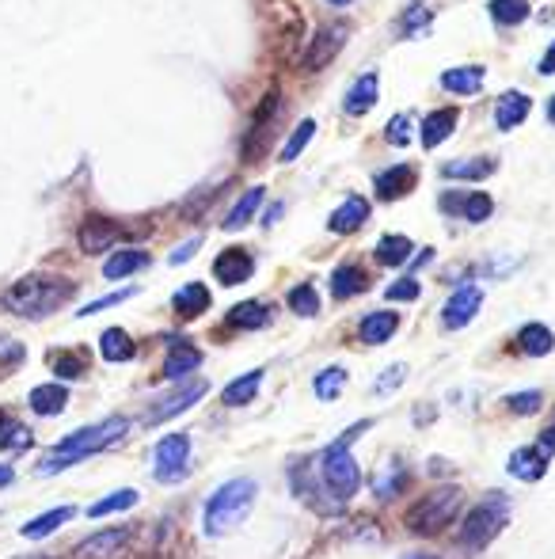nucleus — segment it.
Listing matches in <instances>:
<instances>
[{"instance_id":"f257e3e1","label":"nucleus","mask_w":555,"mask_h":559,"mask_svg":"<svg viewBox=\"0 0 555 559\" xmlns=\"http://www.w3.org/2000/svg\"><path fill=\"white\" fill-rule=\"evenodd\" d=\"M77 293V286L69 278H50V274H27L20 278L12 290L4 293V309L16 312V316H31L42 320L50 312H58L69 297Z\"/></svg>"},{"instance_id":"f03ea898","label":"nucleus","mask_w":555,"mask_h":559,"mask_svg":"<svg viewBox=\"0 0 555 559\" xmlns=\"http://www.w3.org/2000/svg\"><path fill=\"white\" fill-rule=\"evenodd\" d=\"M122 434H126V419H103V423L88 426V430L69 434L65 442H58L39 461V476H54V472L73 468V464H80L84 457H92V453H103V449L115 445Z\"/></svg>"},{"instance_id":"7ed1b4c3","label":"nucleus","mask_w":555,"mask_h":559,"mask_svg":"<svg viewBox=\"0 0 555 559\" xmlns=\"http://www.w3.org/2000/svg\"><path fill=\"white\" fill-rule=\"evenodd\" d=\"M369 426H373L369 419H365V423H354L343 438L331 445V449H324V457H320V476H324L327 491H335V499L339 502L350 499V495L358 491V483H362V468H358V461H354L350 445L358 442Z\"/></svg>"},{"instance_id":"20e7f679","label":"nucleus","mask_w":555,"mask_h":559,"mask_svg":"<svg viewBox=\"0 0 555 559\" xmlns=\"http://www.w3.org/2000/svg\"><path fill=\"white\" fill-rule=\"evenodd\" d=\"M255 480H229L221 483L217 491H213V499L206 502V537H225L232 533L240 521L251 514V502H255Z\"/></svg>"},{"instance_id":"39448f33","label":"nucleus","mask_w":555,"mask_h":559,"mask_svg":"<svg viewBox=\"0 0 555 559\" xmlns=\"http://www.w3.org/2000/svg\"><path fill=\"white\" fill-rule=\"evenodd\" d=\"M506 521H510V502H506V495L495 491V495H487L479 506L468 510V518H464V525H460L457 533V544L464 552H483L506 529Z\"/></svg>"},{"instance_id":"423d86ee","label":"nucleus","mask_w":555,"mask_h":559,"mask_svg":"<svg viewBox=\"0 0 555 559\" xmlns=\"http://www.w3.org/2000/svg\"><path fill=\"white\" fill-rule=\"evenodd\" d=\"M464 506V491L460 487H434L430 495H422L411 510H407V529L411 533H422V537H434L445 525H453Z\"/></svg>"},{"instance_id":"0eeeda50","label":"nucleus","mask_w":555,"mask_h":559,"mask_svg":"<svg viewBox=\"0 0 555 559\" xmlns=\"http://www.w3.org/2000/svg\"><path fill=\"white\" fill-rule=\"evenodd\" d=\"M187 457H191V438H187V434H168V438H160L153 449V476L160 483H175L187 472Z\"/></svg>"},{"instance_id":"6e6552de","label":"nucleus","mask_w":555,"mask_h":559,"mask_svg":"<svg viewBox=\"0 0 555 559\" xmlns=\"http://www.w3.org/2000/svg\"><path fill=\"white\" fill-rule=\"evenodd\" d=\"M346 39H350V23H343V20L324 23V27L316 31L312 46H308L305 65L308 69H324V65H331V61L339 58V50L346 46Z\"/></svg>"},{"instance_id":"1a4fd4ad","label":"nucleus","mask_w":555,"mask_h":559,"mask_svg":"<svg viewBox=\"0 0 555 559\" xmlns=\"http://www.w3.org/2000/svg\"><path fill=\"white\" fill-rule=\"evenodd\" d=\"M206 392H210V385H206V381H187V385L179 388V392L164 396V400H156V407H149V415H145V423H149V426L168 423V419H175L179 411H187V407L198 404Z\"/></svg>"},{"instance_id":"9d476101","label":"nucleus","mask_w":555,"mask_h":559,"mask_svg":"<svg viewBox=\"0 0 555 559\" xmlns=\"http://www.w3.org/2000/svg\"><path fill=\"white\" fill-rule=\"evenodd\" d=\"M479 305H483V290H479V286H460V290L445 301V309H441V324H445L449 331L468 328V324L476 320Z\"/></svg>"},{"instance_id":"9b49d317","label":"nucleus","mask_w":555,"mask_h":559,"mask_svg":"<svg viewBox=\"0 0 555 559\" xmlns=\"http://www.w3.org/2000/svg\"><path fill=\"white\" fill-rule=\"evenodd\" d=\"M213 274H217L221 286H240V282H248L251 274H255V259L244 248H225L213 259Z\"/></svg>"},{"instance_id":"f8f14e48","label":"nucleus","mask_w":555,"mask_h":559,"mask_svg":"<svg viewBox=\"0 0 555 559\" xmlns=\"http://www.w3.org/2000/svg\"><path fill=\"white\" fill-rule=\"evenodd\" d=\"M118 236H122L118 221H111V217H88L80 225V248L88 251V255H99V251L115 248Z\"/></svg>"},{"instance_id":"ddd939ff","label":"nucleus","mask_w":555,"mask_h":559,"mask_svg":"<svg viewBox=\"0 0 555 559\" xmlns=\"http://www.w3.org/2000/svg\"><path fill=\"white\" fill-rule=\"evenodd\" d=\"M373 191L381 202H396L407 191H415V168L411 164H396V168H384L373 175Z\"/></svg>"},{"instance_id":"4468645a","label":"nucleus","mask_w":555,"mask_h":559,"mask_svg":"<svg viewBox=\"0 0 555 559\" xmlns=\"http://www.w3.org/2000/svg\"><path fill=\"white\" fill-rule=\"evenodd\" d=\"M441 210L445 213H457L464 221H487L491 213H495V202L487 198V194H441Z\"/></svg>"},{"instance_id":"2eb2a0df","label":"nucleus","mask_w":555,"mask_h":559,"mask_svg":"<svg viewBox=\"0 0 555 559\" xmlns=\"http://www.w3.org/2000/svg\"><path fill=\"white\" fill-rule=\"evenodd\" d=\"M529 111H533V99L525 92H502L495 103V126L498 130H514L529 118Z\"/></svg>"},{"instance_id":"dca6fc26","label":"nucleus","mask_w":555,"mask_h":559,"mask_svg":"<svg viewBox=\"0 0 555 559\" xmlns=\"http://www.w3.org/2000/svg\"><path fill=\"white\" fill-rule=\"evenodd\" d=\"M130 540V529H103L96 537L80 540L77 544V556L80 559H107V556H118V548Z\"/></svg>"},{"instance_id":"f3484780","label":"nucleus","mask_w":555,"mask_h":559,"mask_svg":"<svg viewBox=\"0 0 555 559\" xmlns=\"http://www.w3.org/2000/svg\"><path fill=\"white\" fill-rule=\"evenodd\" d=\"M198 366H202V350L191 347L187 339H179V343L168 350V362H164V377H168V381H183V377H191Z\"/></svg>"},{"instance_id":"a211bd4d","label":"nucleus","mask_w":555,"mask_h":559,"mask_svg":"<svg viewBox=\"0 0 555 559\" xmlns=\"http://www.w3.org/2000/svg\"><path fill=\"white\" fill-rule=\"evenodd\" d=\"M457 130V111L453 107H441L422 118V149H438L445 137Z\"/></svg>"},{"instance_id":"6ab92c4d","label":"nucleus","mask_w":555,"mask_h":559,"mask_svg":"<svg viewBox=\"0 0 555 559\" xmlns=\"http://www.w3.org/2000/svg\"><path fill=\"white\" fill-rule=\"evenodd\" d=\"M396 328H400V316L396 312H369L362 320V328H358V335H362V343H369V347H381V343H388L396 335Z\"/></svg>"},{"instance_id":"aec40b11","label":"nucleus","mask_w":555,"mask_h":559,"mask_svg":"<svg viewBox=\"0 0 555 559\" xmlns=\"http://www.w3.org/2000/svg\"><path fill=\"white\" fill-rule=\"evenodd\" d=\"M441 88L453 96H476L483 88V69L479 65H460V69H445L441 73Z\"/></svg>"},{"instance_id":"412c9836","label":"nucleus","mask_w":555,"mask_h":559,"mask_svg":"<svg viewBox=\"0 0 555 559\" xmlns=\"http://www.w3.org/2000/svg\"><path fill=\"white\" fill-rule=\"evenodd\" d=\"M27 404L35 415H61L65 404H69V392L58 385V381H50V385H35L31 388V396H27Z\"/></svg>"},{"instance_id":"4be33fe9","label":"nucleus","mask_w":555,"mask_h":559,"mask_svg":"<svg viewBox=\"0 0 555 559\" xmlns=\"http://www.w3.org/2000/svg\"><path fill=\"white\" fill-rule=\"evenodd\" d=\"M365 221H369V202H365V198H346L343 206L331 213L327 225H331V232H343L346 236V232L362 229Z\"/></svg>"},{"instance_id":"5701e85b","label":"nucleus","mask_w":555,"mask_h":559,"mask_svg":"<svg viewBox=\"0 0 555 559\" xmlns=\"http://www.w3.org/2000/svg\"><path fill=\"white\" fill-rule=\"evenodd\" d=\"M373 103H377V73H365V77L354 80V88L346 92L343 111H346V115L358 118V115H365Z\"/></svg>"},{"instance_id":"b1692460","label":"nucleus","mask_w":555,"mask_h":559,"mask_svg":"<svg viewBox=\"0 0 555 559\" xmlns=\"http://www.w3.org/2000/svg\"><path fill=\"white\" fill-rule=\"evenodd\" d=\"M141 267H149V251H141V248L115 251V255L103 263V278H130V274H137Z\"/></svg>"},{"instance_id":"393cba45","label":"nucleus","mask_w":555,"mask_h":559,"mask_svg":"<svg viewBox=\"0 0 555 559\" xmlns=\"http://www.w3.org/2000/svg\"><path fill=\"white\" fill-rule=\"evenodd\" d=\"M365 286H369V278H365V270L354 267V263H343V267H335V274H331V297H339V301L362 293Z\"/></svg>"},{"instance_id":"a878e982","label":"nucleus","mask_w":555,"mask_h":559,"mask_svg":"<svg viewBox=\"0 0 555 559\" xmlns=\"http://www.w3.org/2000/svg\"><path fill=\"white\" fill-rule=\"evenodd\" d=\"M259 385H263V369H251V373H244L240 381H232V385L221 392V404H225V407L251 404V400L259 396Z\"/></svg>"},{"instance_id":"bb28decb","label":"nucleus","mask_w":555,"mask_h":559,"mask_svg":"<svg viewBox=\"0 0 555 559\" xmlns=\"http://www.w3.org/2000/svg\"><path fill=\"white\" fill-rule=\"evenodd\" d=\"M172 305L183 320H194V316H202V312L210 309V290L202 282H191V286H183V290L175 293Z\"/></svg>"},{"instance_id":"cd10ccee","label":"nucleus","mask_w":555,"mask_h":559,"mask_svg":"<svg viewBox=\"0 0 555 559\" xmlns=\"http://www.w3.org/2000/svg\"><path fill=\"white\" fill-rule=\"evenodd\" d=\"M99 354L107 358V362H130L137 354L134 339L126 335L122 328H107L103 335H99Z\"/></svg>"},{"instance_id":"c85d7f7f","label":"nucleus","mask_w":555,"mask_h":559,"mask_svg":"<svg viewBox=\"0 0 555 559\" xmlns=\"http://www.w3.org/2000/svg\"><path fill=\"white\" fill-rule=\"evenodd\" d=\"M544 468H548V457L540 453V445L536 449H517L514 457H510V476L514 480H540Z\"/></svg>"},{"instance_id":"c756f323","label":"nucleus","mask_w":555,"mask_h":559,"mask_svg":"<svg viewBox=\"0 0 555 559\" xmlns=\"http://www.w3.org/2000/svg\"><path fill=\"white\" fill-rule=\"evenodd\" d=\"M495 172V160L491 156H468V160H449L441 175L445 179H487Z\"/></svg>"},{"instance_id":"7c9ffc66","label":"nucleus","mask_w":555,"mask_h":559,"mask_svg":"<svg viewBox=\"0 0 555 559\" xmlns=\"http://www.w3.org/2000/svg\"><path fill=\"white\" fill-rule=\"evenodd\" d=\"M517 347L525 350L529 358H544V354H552L555 335H552V328H544V324H525L521 335H517Z\"/></svg>"},{"instance_id":"2f4dec72","label":"nucleus","mask_w":555,"mask_h":559,"mask_svg":"<svg viewBox=\"0 0 555 559\" xmlns=\"http://www.w3.org/2000/svg\"><path fill=\"white\" fill-rule=\"evenodd\" d=\"M263 194H267V191H263V187H248V191H244V198H240V202L232 206L229 217H225L221 225H225V229H229V232L244 229V225H248L251 217H255V210L263 206Z\"/></svg>"},{"instance_id":"473e14b6","label":"nucleus","mask_w":555,"mask_h":559,"mask_svg":"<svg viewBox=\"0 0 555 559\" xmlns=\"http://www.w3.org/2000/svg\"><path fill=\"white\" fill-rule=\"evenodd\" d=\"M69 518H73V506H58V510H46V514H39L35 521H27V525H23V537H27V540L50 537V533H58V529Z\"/></svg>"},{"instance_id":"72a5a7b5","label":"nucleus","mask_w":555,"mask_h":559,"mask_svg":"<svg viewBox=\"0 0 555 559\" xmlns=\"http://www.w3.org/2000/svg\"><path fill=\"white\" fill-rule=\"evenodd\" d=\"M229 324L232 328H244V331H259L270 324V309L263 301H244L229 312Z\"/></svg>"},{"instance_id":"f704fd0d","label":"nucleus","mask_w":555,"mask_h":559,"mask_svg":"<svg viewBox=\"0 0 555 559\" xmlns=\"http://www.w3.org/2000/svg\"><path fill=\"white\" fill-rule=\"evenodd\" d=\"M411 240H407V236H400V232H396V236H384L381 244H377V263H381V267H403V263H407V259H411Z\"/></svg>"},{"instance_id":"c9c22d12","label":"nucleus","mask_w":555,"mask_h":559,"mask_svg":"<svg viewBox=\"0 0 555 559\" xmlns=\"http://www.w3.org/2000/svg\"><path fill=\"white\" fill-rule=\"evenodd\" d=\"M487 12L498 27H517V23L529 20V0H491Z\"/></svg>"},{"instance_id":"e433bc0d","label":"nucleus","mask_w":555,"mask_h":559,"mask_svg":"<svg viewBox=\"0 0 555 559\" xmlns=\"http://www.w3.org/2000/svg\"><path fill=\"white\" fill-rule=\"evenodd\" d=\"M403 487H407V468L403 464H388L381 476L373 480V495L377 499H396V495H403Z\"/></svg>"},{"instance_id":"4c0bfd02","label":"nucleus","mask_w":555,"mask_h":559,"mask_svg":"<svg viewBox=\"0 0 555 559\" xmlns=\"http://www.w3.org/2000/svg\"><path fill=\"white\" fill-rule=\"evenodd\" d=\"M27 445H31V430L0 411V449H27Z\"/></svg>"},{"instance_id":"58836bf2","label":"nucleus","mask_w":555,"mask_h":559,"mask_svg":"<svg viewBox=\"0 0 555 559\" xmlns=\"http://www.w3.org/2000/svg\"><path fill=\"white\" fill-rule=\"evenodd\" d=\"M137 506V491L134 487H122L115 495H107V499H99L88 506V518H103V514H115V510H130Z\"/></svg>"},{"instance_id":"ea45409f","label":"nucleus","mask_w":555,"mask_h":559,"mask_svg":"<svg viewBox=\"0 0 555 559\" xmlns=\"http://www.w3.org/2000/svg\"><path fill=\"white\" fill-rule=\"evenodd\" d=\"M312 134H316V122H312V118H305V122H301V126H297V130H293V134H289V141H286V149H282V160H297V156L305 153L308 149V141H312Z\"/></svg>"},{"instance_id":"a19ab883","label":"nucleus","mask_w":555,"mask_h":559,"mask_svg":"<svg viewBox=\"0 0 555 559\" xmlns=\"http://www.w3.org/2000/svg\"><path fill=\"white\" fill-rule=\"evenodd\" d=\"M289 309L297 312V316H316L320 312V297H316V290L308 282H301V286L289 290Z\"/></svg>"},{"instance_id":"79ce46f5","label":"nucleus","mask_w":555,"mask_h":559,"mask_svg":"<svg viewBox=\"0 0 555 559\" xmlns=\"http://www.w3.org/2000/svg\"><path fill=\"white\" fill-rule=\"evenodd\" d=\"M343 385H346V369H324L320 377H316V396L320 400H335L339 392H343Z\"/></svg>"},{"instance_id":"37998d69","label":"nucleus","mask_w":555,"mask_h":559,"mask_svg":"<svg viewBox=\"0 0 555 559\" xmlns=\"http://www.w3.org/2000/svg\"><path fill=\"white\" fill-rule=\"evenodd\" d=\"M50 366L58 369L61 377H80V373H84V358H80V354H69V350H54V354H50Z\"/></svg>"},{"instance_id":"c03bdc74","label":"nucleus","mask_w":555,"mask_h":559,"mask_svg":"<svg viewBox=\"0 0 555 559\" xmlns=\"http://www.w3.org/2000/svg\"><path fill=\"white\" fill-rule=\"evenodd\" d=\"M506 404H510V411H514V415H536V411H540V404H544V392H536V388H533V392H514Z\"/></svg>"},{"instance_id":"a18cd8bd","label":"nucleus","mask_w":555,"mask_h":559,"mask_svg":"<svg viewBox=\"0 0 555 559\" xmlns=\"http://www.w3.org/2000/svg\"><path fill=\"white\" fill-rule=\"evenodd\" d=\"M384 137L396 145V149H403V145H411V115H396L388 126H384Z\"/></svg>"},{"instance_id":"49530a36","label":"nucleus","mask_w":555,"mask_h":559,"mask_svg":"<svg viewBox=\"0 0 555 559\" xmlns=\"http://www.w3.org/2000/svg\"><path fill=\"white\" fill-rule=\"evenodd\" d=\"M134 293H137L134 286H126V290H118V293H107V297H99V301H92V305H84L80 316H92V312H103V309H111V305H122V301H130Z\"/></svg>"},{"instance_id":"de8ad7c7","label":"nucleus","mask_w":555,"mask_h":559,"mask_svg":"<svg viewBox=\"0 0 555 559\" xmlns=\"http://www.w3.org/2000/svg\"><path fill=\"white\" fill-rule=\"evenodd\" d=\"M388 301H415L419 297V282L415 278H400V282H392L388 290H384Z\"/></svg>"},{"instance_id":"09e8293b","label":"nucleus","mask_w":555,"mask_h":559,"mask_svg":"<svg viewBox=\"0 0 555 559\" xmlns=\"http://www.w3.org/2000/svg\"><path fill=\"white\" fill-rule=\"evenodd\" d=\"M426 23H430V12L426 8H411L407 16H403V23H400V35H419V31H426Z\"/></svg>"},{"instance_id":"8fccbe9b","label":"nucleus","mask_w":555,"mask_h":559,"mask_svg":"<svg viewBox=\"0 0 555 559\" xmlns=\"http://www.w3.org/2000/svg\"><path fill=\"white\" fill-rule=\"evenodd\" d=\"M403 377H407V366H392V369H384V377L377 381V392H392V388H400L403 385Z\"/></svg>"},{"instance_id":"3c124183","label":"nucleus","mask_w":555,"mask_h":559,"mask_svg":"<svg viewBox=\"0 0 555 559\" xmlns=\"http://www.w3.org/2000/svg\"><path fill=\"white\" fill-rule=\"evenodd\" d=\"M202 248V240H198V236H194V240H187V244H183V248H175L172 255H168V263H172V267H179V263H187V259H191L194 251Z\"/></svg>"},{"instance_id":"603ef678","label":"nucleus","mask_w":555,"mask_h":559,"mask_svg":"<svg viewBox=\"0 0 555 559\" xmlns=\"http://www.w3.org/2000/svg\"><path fill=\"white\" fill-rule=\"evenodd\" d=\"M540 73H544V77H548V73H555V42L548 46V54L540 58Z\"/></svg>"},{"instance_id":"864d4df0","label":"nucleus","mask_w":555,"mask_h":559,"mask_svg":"<svg viewBox=\"0 0 555 559\" xmlns=\"http://www.w3.org/2000/svg\"><path fill=\"white\" fill-rule=\"evenodd\" d=\"M12 480H16V472H12L8 464H0V487H8Z\"/></svg>"},{"instance_id":"5fc2aeb1","label":"nucleus","mask_w":555,"mask_h":559,"mask_svg":"<svg viewBox=\"0 0 555 559\" xmlns=\"http://www.w3.org/2000/svg\"><path fill=\"white\" fill-rule=\"evenodd\" d=\"M403 559H438V556H426V552H419V556H403Z\"/></svg>"},{"instance_id":"6e6d98bb","label":"nucleus","mask_w":555,"mask_h":559,"mask_svg":"<svg viewBox=\"0 0 555 559\" xmlns=\"http://www.w3.org/2000/svg\"><path fill=\"white\" fill-rule=\"evenodd\" d=\"M548 118H552V122H555V99H552V103H548Z\"/></svg>"},{"instance_id":"4d7b16f0","label":"nucleus","mask_w":555,"mask_h":559,"mask_svg":"<svg viewBox=\"0 0 555 559\" xmlns=\"http://www.w3.org/2000/svg\"><path fill=\"white\" fill-rule=\"evenodd\" d=\"M331 4H350V0H331Z\"/></svg>"}]
</instances>
